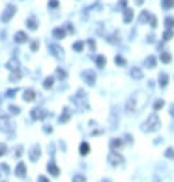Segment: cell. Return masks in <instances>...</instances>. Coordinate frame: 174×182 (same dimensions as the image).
Instances as JSON below:
<instances>
[{
	"label": "cell",
	"instance_id": "6da1fadb",
	"mask_svg": "<svg viewBox=\"0 0 174 182\" xmlns=\"http://www.w3.org/2000/svg\"><path fill=\"white\" fill-rule=\"evenodd\" d=\"M159 126H161V122H159V116L154 113V115H150L146 120L142 122V126H141V130L144 131V134H150V131H155V130H159Z\"/></svg>",
	"mask_w": 174,
	"mask_h": 182
},
{
	"label": "cell",
	"instance_id": "7a4b0ae2",
	"mask_svg": "<svg viewBox=\"0 0 174 182\" xmlns=\"http://www.w3.org/2000/svg\"><path fill=\"white\" fill-rule=\"evenodd\" d=\"M0 131H4L6 135H13L15 131V126L11 124V118L6 115H0Z\"/></svg>",
	"mask_w": 174,
	"mask_h": 182
},
{
	"label": "cell",
	"instance_id": "3957f363",
	"mask_svg": "<svg viewBox=\"0 0 174 182\" xmlns=\"http://www.w3.org/2000/svg\"><path fill=\"white\" fill-rule=\"evenodd\" d=\"M71 101L73 103H77L79 107H86V103H88V98H86V92L84 90H77V94H75L73 98H71Z\"/></svg>",
	"mask_w": 174,
	"mask_h": 182
},
{
	"label": "cell",
	"instance_id": "277c9868",
	"mask_svg": "<svg viewBox=\"0 0 174 182\" xmlns=\"http://www.w3.org/2000/svg\"><path fill=\"white\" fill-rule=\"evenodd\" d=\"M15 11H17V8H15L13 4H8V6H6V10H4V13H2V17H0V19H2V23H8V21H10L13 15H15Z\"/></svg>",
	"mask_w": 174,
	"mask_h": 182
},
{
	"label": "cell",
	"instance_id": "5b68a950",
	"mask_svg": "<svg viewBox=\"0 0 174 182\" xmlns=\"http://www.w3.org/2000/svg\"><path fill=\"white\" fill-rule=\"evenodd\" d=\"M109 163L114 165V167H116V165H122V163H124V156H120L116 150H113V152L109 154Z\"/></svg>",
	"mask_w": 174,
	"mask_h": 182
},
{
	"label": "cell",
	"instance_id": "8992f818",
	"mask_svg": "<svg viewBox=\"0 0 174 182\" xmlns=\"http://www.w3.org/2000/svg\"><path fill=\"white\" fill-rule=\"evenodd\" d=\"M49 51H51V53H53L58 60L64 58V49H62L60 45H56V43H49Z\"/></svg>",
	"mask_w": 174,
	"mask_h": 182
},
{
	"label": "cell",
	"instance_id": "52a82bcc",
	"mask_svg": "<svg viewBox=\"0 0 174 182\" xmlns=\"http://www.w3.org/2000/svg\"><path fill=\"white\" fill-rule=\"evenodd\" d=\"M82 81L88 83V85H94L96 83V73L92 69H86V72H82Z\"/></svg>",
	"mask_w": 174,
	"mask_h": 182
},
{
	"label": "cell",
	"instance_id": "ba28073f",
	"mask_svg": "<svg viewBox=\"0 0 174 182\" xmlns=\"http://www.w3.org/2000/svg\"><path fill=\"white\" fill-rule=\"evenodd\" d=\"M39 154H41V148H39L38 145H34L32 148H30V162H34V163H36L38 160H39Z\"/></svg>",
	"mask_w": 174,
	"mask_h": 182
},
{
	"label": "cell",
	"instance_id": "9c48e42d",
	"mask_svg": "<svg viewBox=\"0 0 174 182\" xmlns=\"http://www.w3.org/2000/svg\"><path fill=\"white\" fill-rule=\"evenodd\" d=\"M43 116H47V111H43L41 107H36L32 111V120H41Z\"/></svg>",
	"mask_w": 174,
	"mask_h": 182
},
{
	"label": "cell",
	"instance_id": "30bf717a",
	"mask_svg": "<svg viewBox=\"0 0 174 182\" xmlns=\"http://www.w3.org/2000/svg\"><path fill=\"white\" fill-rule=\"evenodd\" d=\"M126 111H127V113H135V111H137V96H133V98H129V100H127Z\"/></svg>",
	"mask_w": 174,
	"mask_h": 182
},
{
	"label": "cell",
	"instance_id": "8fae6325",
	"mask_svg": "<svg viewBox=\"0 0 174 182\" xmlns=\"http://www.w3.org/2000/svg\"><path fill=\"white\" fill-rule=\"evenodd\" d=\"M15 175L19 178H24L26 177V163H17V167H15Z\"/></svg>",
	"mask_w": 174,
	"mask_h": 182
},
{
	"label": "cell",
	"instance_id": "7c38bea8",
	"mask_svg": "<svg viewBox=\"0 0 174 182\" xmlns=\"http://www.w3.org/2000/svg\"><path fill=\"white\" fill-rule=\"evenodd\" d=\"M26 26H28V30H38V19L36 17H28L26 19Z\"/></svg>",
	"mask_w": 174,
	"mask_h": 182
},
{
	"label": "cell",
	"instance_id": "4fadbf2b",
	"mask_svg": "<svg viewBox=\"0 0 174 182\" xmlns=\"http://www.w3.org/2000/svg\"><path fill=\"white\" fill-rule=\"evenodd\" d=\"M47 169H49V173H51L53 177H58V175H60V169H58L56 165H54V162H49V165H47Z\"/></svg>",
	"mask_w": 174,
	"mask_h": 182
},
{
	"label": "cell",
	"instance_id": "5bb4252c",
	"mask_svg": "<svg viewBox=\"0 0 174 182\" xmlns=\"http://www.w3.org/2000/svg\"><path fill=\"white\" fill-rule=\"evenodd\" d=\"M23 98H24V101H32L34 98H36V92H34L32 88H28V90H24V92H23Z\"/></svg>",
	"mask_w": 174,
	"mask_h": 182
},
{
	"label": "cell",
	"instance_id": "9a60e30c",
	"mask_svg": "<svg viewBox=\"0 0 174 182\" xmlns=\"http://www.w3.org/2000/svg\"><path fill=\"white\" fill-rule=\"evenodd\" d=\"M26 40H28V36H26L24 32H17L15 34V43H26Z\"/></svg>",
	"mask_w": 174,
	"mask_h": 182
},
{
	"label": "cell",
	"instance_id": "2e32d148",
	"mask_svg": "<svg viewBox=\"0 0 174 182\" xmlns=\"http://www.w3.org/2000/svg\"><path fill=\"white\" fill-rule=\"evenodd\" d=\"M67 120H69V107H66V109H64V113H62L60 118H58V122H60V124H66Z\"/></svg>",
	"mask_w": 174,
	"mask_h": 182
},
{
	"label": "cell",
	"instance_id": "e0dca14e",
	"mask_svg": "<svg viewBox=\"0 0 174 182\" xmlns=\"http://www.w3.org/2000/svg\"><path fill=\"white\" fill-rule=\"evenodd\" d=\"M6 66H8V69H11V72H19V60H15V58L10 60Z\"/></svg>",
	"mask_w": 174,
	"mask_h": 182
},
{
	"label": "cell",
	"instance_id": "ac0fdd59",
	"mask_svg": "<svg viewBox=\"0 0 174 182\" xmlns=\"http://www.w3.org/2000/svg\"><path fill=\"white\" fill-rule=\"evenodd\" d=\"M122 145H124L122 139H113V141H110V148H113V150H118Z\"/></svg>",
	"mask_w": 174,
	"mask_h": 182
},
{
	"label": "cell",
	"instance_id": "d6986e66",
	"mask_svg": "<svg viewBox=\"0 0 174 182\" xmlns=\"http://www.w3.org/2000/svg\"><path fill=\"white\" fill-rule=\"evenodd\" d=\"M53 36H54V38H58V40H62V38L66 36V30H62V28H54V30H53Z\"/></svg>",
	"mask_w": 174,
	"mask_h": 182
},
{
	"label": "cell",
	"instance_id": "ffe728a7",
	"mask_svg": "<svg viewBox=\"0 0 174 182\" xmlns=\"http://www.w3.org/2000/svg\"><path fill=\"white\" fill-rule=\"evenodd\" d=\"M79 152L82 154V156H86V154L90 152V145H88V143H81V148H79Z\"/></svg>",
	"mask_w": 174,
	"mask_h": 182
},
{
	"label": "cell",
	"instance_id": "44dd1931",
	"mask_svg": "<svg viewBox=\"0 0 174 182\" xmlns=\"http://www.w3.org/2000/svg\"><path fill=\"white\" fill-rule=\"evenodd\" d=\"M167 83H169V75H167V73H161V75H159V85H161V87H167Z\"/></svg>",
	"mask_w": 174,
	"mask_h": 182
},
{
	"label": "cell",
	"instance_id": "7402d4cb",
	"mask_svg": "<svg viewBox=\"0 0 174 182\" xmlns=\"http://www.w3.org/2000/svg\"><path fill=\"white\" fill-rule=\"evenodd\" d=\"M144 66L146 68H154L155 66V57H148V58H146V62H144Z\"/></svg>",
	"mask_w": 174,
	"mask_h": 182
},
{
	"label": "cell",
	"instance_id": "603a6c76",
	"mask_svg": "<svg viewBox=\"0 0 174 182\" xmlns=\"http://www.w3.org/2000/svg\"><path fill=\"white\" fill-rule=\"evenodd\" d=\"M131 77H135V79H141V77H142V72H141L138 68H133V69H131Z\"/></svg>",
	"mask_w": 174,
	"mask_h": 182
},
{
	"label": "cell",
	"instance_id": "cb8c5ba5",
	"mask_svg": "<svg viewBox=\"0 0 174 182\" xmlns=\"http://www.w3.org/2000/svg\"><path fill=\"white\" fill-rule=\"evenodd\" d=\"M82 49H84V43H82V41H75V43H73V51H77V53H81Z\"/></svg>",
	"mask_w": 174,
	"mask_h": 182
},
{
	"label": "cell",
	"instance_id": "d4e9b609",
	"mask_svg": "<svg viewBox=\"0 0 174 182\" xmlns=\"http://www.w3.org/2000/svg\"><path fill=\"white\" fill-rule=\"evenodd\" d=\"M53 85H54V77H47V79L43 81V87L45 88H51Z\"/></svg>",
	"mask_w": 174,
	"mask_h": 182
},
{
	"label": "cell",
	"instance_id": "484cf974",
	"mask_svg": "<svg viewBox=\"0 0 174 182\" xmlns=\"http://www.w3.org/2000/svg\"><path fill=\"white\" fill-rule=\"evenodd\" d=\"M124 13H126V15H124V21H126V23H131V19H133V11H131V10H126Z\"/></svg>",
	"mask_w": 174,
	"mask_h": 182
},
{
	"label": "cell",
	"instance_id": "4316f807",
	"mask_svg": "<svg viewBox=\"0 0 174 182\" xmlns=\"http://www.w3.org/2000/svg\"><path fill=\"white\" fill-rule=\"evenodd\" d=\"M19 79H21V73H19V72H13V73L10 75V81H11V83H17Z\"/></svg>",
	"mask_w": 174,
	"mask_h": 182
},
{
	"label": "cell",
	"instance_id": "83f0119b",
	"mask_svg": "<svg viewBox=\"0 0 174 182\" xmlns=\"http://www.w3.org/2000/svg\"><path fill=\"white\" fill-rule=\"evenodd\" d=\"M96 64H97V68H103L105 66V57H96Z\"/></svg>",
	"mask_w": 174,
	"mask_h": 182
},
{
	"label": "cell",
	"instance_id": "f1b7e54d",
	"mask_svg": "<svg viewBox=\"0 0 174 182\" xmlns=\"http://www.w3.org/2000/svg\"><path fill=\"white\" fill-rule=\"evenodd\" d=\"M116 66H126V58H124V57H116Z\"/></svg>",
	"mask_w": 174,
	"mask_h": 182
},
{
	"label": "cell",
	"instance_id": "f546056e",
	"mask_svg": "<svg viewBox=\"0 0 174 182\" xmlns=\"http://www.w3.org/2000/svg\"><path fill=\"white\" fill-rule=\"evenodd\" d=\"M161 60L165 62V64H169L172 58H170V54H169V53H163V54H161Z\"/></svg>",
	"mask_w": 174,
	"mask_h": 182
},
{
	"label": "cell",
	"instance_id": "4dcf8cb0",
	"mask_svg": "<svg viewBox=\"0 0 174 182\" xmlns=\"http://www.w3.org/2000/svg\"><path fill=\"white\" fill-rule=\"evenodd\" d=\"M73 182H86V178H84V175H75Z\"/></svg>",
	"mask_w": 174,
	"mask_h": 182
},
{
	"label": "cell",
	"instance_id": "1f68e13d",
	"mask_svg": "<svg viewBox=\"0 0 174 182\" xmlns=\"http://www.w3.org/2000/svg\"><path fill=\"white\" fill-rule=\"evenodd\" d=\"M148 19H150V13L148 11H142V15H141V19H138V21H141V23H146Z\"/></svg>",
	"mask_w": 174,
	"mask_h": 182
},
{
	"label": "cell",
	"instance_id": "d6a6232c",
	"mask_svg": "<svg viewBox=\"0 0 174 182\" xmlns=\"http://www.w3.org/2000/svg\"><path fill=\"white\" fill-rule=\"evenodd\" d=\"M10 113H11V115H19L21 109H19L17 105H10Z\"/></svg>",
	"mask_w": 174,
	"mask_h": 182
},
{
	"label": "cell",
	"instance_id": "836d02e7",
	"mask_svg": "<svg viewBox=\"0 0 174 182\" xmlns=\"http://www.w3.org/2000/svg\"><path fill=\"white\" fill-rule=\"evenodd\" d=\"M6 152H8V146H6L4 143H0V156H4Z\"/></svg>",
	"mask_w": 174,
	"mask_h": 182
},
{
	"label": "cell",
	"instance_id": "e575fe53",
	"mask_svg": "<svg viewBox=\"0 0 174 182\" xmlns=\"http://www.w3.org/2000/svg\"><path fill=\"white\" fill-rule=\"evenodd\" d=\"M56 75H58V79H66V72L64 69H56Z\"/></svg>",
	"mask_w": 174,
	"mask_h": 182
},
{
	"label": "cell",
	"instance_id": "d590c367",
	"mask_svg": "<svg viewBox=\"0 0 174 182\" xmlns=\"http://www.w3.org/2000/svg\"><path fill=\"white\" fill-rule=\"evenodd\" d=\"M49 8H51V10L58 8V0H51V2H49Z\"/></svg>",
	"mask_w": 174,
	"mask_h": 182
},
{
	"label": "cell",
	"instance_id": "8d00e7d4",
	"mask_svg": "<svg viewBox=\"0 0 174 182\" xmlns=\"http://www.w3.org/2000/svg\"><path fill=\"white\" fill-rule=\"evenodd\" d=\"M163 103H165L163 100H157V101L154 103V109H161V107H163Z\"/></svg>",
	"mask_w": 174,
	"mask_h": 182
},
{
	"label": "cell",
	"instance_id": "74e56055",
	"mask_svg": "<svg viewBox=\"0 0 174 182\" xmlns=\"http://www.w3.org/2000/svg\"><path fill=\"white\" fill-rule=\"evenodd\" d=\"M165 156H167V158H174V150H172V148H167V150H165Z\"/></svg>",
	"mask_w": 174,
	"mask_h": 182
},
{
	"label": "cell",
	"instance_id": "f35d334b",
	"mask_svg": "<svg viewBox=\"0 0 174 182\" xmlns=\"http://www.w3.org/2000/svg\"><path fill=\"white\" fill-rule=\"evenodd\" d=\"M30 49H32V51H38V49H39V41H32Z\"/></svg>",
	"mask_w": 174,
	"mask_h": 182
},
{
	"label": "cell",
	"instance_id": "ab89813d",
	"mask_svg": "<svg viewBox=\"0 0 174 182\" xmlns=\"http://www.w3.org/2000/svg\"><path fill=\"white\" fill-rule=\"evenodd\" d=\"M15 94H17V90L13 88V90H8V92H6V96L8 98H15Z\"/></svg>",
	"mask_w": 174,
	"mask_h": 182
},
{
	"label": "cell",
	"instance_id": "60d3db41",
	"mask_svg": "<svg viewBox=\"0 0 174 182\" xmlns=\"http://www.w3.org/2000/svg\"><path fill=\"white\" fill-rule=\"evenodd\" d=\"M170 38H172V30H167L163 34V40H170Z\"/></svg>",
	"mask_w": 174,
	"mask_h": 182
},
{
	"label": "cell",
	"instance_id": "b9f144b4",
	"mask_svg": "<svg viewBox=\"0 0 174 182\" xmlns=\"http://www.w3.org/2000/svg\"><path fill=\"white\" fill-rule=\"evenodd\" d=\"M165 23H167V26H169V28H170V26H174V19H172V17H169V19L165 21Z\"/></svg>",
	"mask_w": 174,
	"mask_h": 182
},
{
	"label": "cell",
	"instance_id": "7bdbcfd3",
	"mask_svg": "<svg viewBox=\"0 0 174 182\" xmlns=\"http://www.w3.org/2000/svg\"><path fill=\"white\" fill-rule=\"evenodd\" d=\"M88 47L90 49H96V41L94 40H88Z\"/></svg>",
	"mask_w": 174,
	"mask_h": 182
},
{
	"label": "cell",
	"instance_id": "ee69618b",
	"mask_svg": "<svg viewBox=\"0 0 174 182\" xmlns=\"http://www.w3.org/2000/svg\"><path fill=\"white\" fill-rule=\"evenodd\" d=\"M21 154H23V146H19V148L15 150V156H21Z\"/></svg>",
	"mask_w": 174,
	"mask_h": 182
},
{
	"label": "cell",
	"instance_id": "f6af8a7d",
	"mask_svg": "<svg viewBox=\"0 0 174 182\" xmlns=\"http://www.w3.org/2000/svg\"><path fill=\"white\" fill-rule=\"evenodd\" d=\"M38 182H49V178H45V177H39V178H38Z\"/></svg>",
	"mask_w": 174,
	"mask_h": 182
},
{
	"label": "cell",
	"instance_id": "bcb514c9",
	"mask_svg": "<svg viewBox=\"0 0 174 182\" xmlns=\"http://www.w3.org/2000/svg\"><path fill=\"white\" fill-rule=\"evenodd\" d=\"M170 115L174 116V105H170Z\"/></svg>",
	"mask_w": 174,
	"mask_h": 182
},
{
	"label": "cell",
	"instance_id": "7dc6e473",
	"mask_svg": "<svg viewBox=\"0 0 174 182\" xmlns=\"http://www.w3.org/2000/svg\"><path fill=\"white\" fill-rule=\"evenodd\" d=\"M152 182H161V180H159L157 177H154V180H152Z\"/></svg>",
	"mask_w": 174,
	"mask_h": 182
},
{
	"label": "cell",
	"instance_id": "c3c4849f",
	"mask_svg": "<svg viewBox=\"0 0 174 182\" xmlns=\"http://www.w3.org/2000/svg\"><path fill=\"white\" fill-rule=\"evenodd\" d=\"M144 2V0H137V4H142Z\"/></svg>",
	"mask_w": 174,
	"mask_h": 182
},
{
	"label": "cell",
	"instance_id": "681fc988",
	"mask_svg": "<svg viewBox=\"0 0 174 182\" xmlns=\"http://www.w3.org/2000/svg\"><path fill=\"white\" fill-rule=\"evenodd\" d=\"M0 103H2V96H0Z\"/></svg>",
	"mask_w": 174,
	"mask_h": 182
},
{
	"label": "cell",
	"instance_id": "f907efd6",
	"mask_svg": "<svg viewBox=\"0 0 174 182\" xmlns=\"http://www.w3.org/2000/svg\"><path fill=\"white\" fill-rule=\"evenodd\" d=\"M103 182H109V180H103Z\"/></svg>",
	"mask_w": 174,
	"mask_h": 182
}]
</instances>
